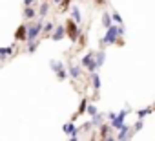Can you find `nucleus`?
<instances>
[{
  "mask_svg": "<svg viewBox=\"0 0 155 141\" xmlns=\"http://www.w3.org/2000/svg\"><path fill=\"white\" fill-rule=\"evenodd\" d=\"M117 28H119V24L115 26V24H111V26H108L106 28V35L102 37V46H111V44H115L117 42V39H119V31H117Z\"/></svg>",
  "mask_w": 155,
  "mask_h": 141,
  "instance_id": "obj_1",
  "label": "nucleus"
},
{
  "mask_svg": "<svg viewBox=\"0 0 155 141\" xmlns=\"http://www.w3.org/2000/svg\"><path fill=\"white\" fill-rule=\"evenodd\" d=\"M64 29H66V35H68L73 42H75L77 39H79V35H81V28H79V24H77L73 19H68V20H66Z\"/></svg>",
  "mask_w": 155,
  "mask_h": 141,
  "instance_id": "obj_2",
  "label": "nucleus"
},
{
  "mask_svg": "<svg viewBox=\"0 0 155 141\" xmlns=\"http://www.w3.org/2000/svg\"><path fill=\"white\" fill-rule=\"evenodd\" d=\"M42 19H38V22H33V24H29L28 26V35H26V42H29V40H35V39H38L40 37V33H42Z\"/></svg>",
  "mask_w": 155,
  "mask_h": 141,
  "instance_id": "obj_3",
  "label": "nucleus"
},
{
  "mask_svg": "<svg viewBox=\"0 0 155 141\" xmlns=\"http://www.w3.org/2000/svg\"><path fill=\"white\" fill-rule=\"evenodd\" d=\"M49 66H51V70L55 72V75H57L58 81H66L68 79V72H66L64 62H60V60H49Z\"/></svg>",
  "mask_w": 155,
  "mask_h": 141,
  "instance_id": "obj_4",
  "label": "nucleus"
},
{
  "mask_svg": "<svg viewBox=\"0 0 155 141\" xmlns=\"http://www.w3.org/2000/svg\"><path fill=\"white\" fill-rule=\"evenodd\" d=\"M81 66H82V68H88L90 72H97V64H95V60H93V51L86 53V55L81 59Z\"/></svg>",
  "mask_w": 155,
  "mask_h": 141,
  "instance_id": "obj_5",
  "label": "nucleus"
},
{
  "mask_svg": "<svg viewBox=\"0 0 155 141\" xmlns=\"http://www.w3.org/2000/svg\"><path fill=\"white\" fill-rule=\"evenodd\" d=\"M128 112H130V108H124L120 114H115V117L110 121V126L113 128V130H117L122 123H124V119H126V115H128Z\"/></svg>",
  "mask_w": 155,
  "mask_h": 141,
  "instance_id": "obj_6",
  "label": "nucleus"
},
{
  "mask_svg": "<svg viewBox=\"0 0 155 141\" xmlns=\"http://www.w3.org/2000/svg\"><path fill=\"white\" fill-rule=\"evenodd\" d=\"M49 37H51V40H53V42H60V40L66 37V29H64V26H53V29H51Z\"/></svg>",
  "mask_w": 155,
  "mask_h": 141,
  "instance_id": "obj_7",
  "label": "nucleus"
},
{
  "mask_svg": "<svg viewBox=\"0 0 155 141\" xmlns=\"http://www.w3.org/2000/svg\"><path fill=\"white\" fill-rule=\"evenodd\" d=\"M97 128H99V136H101L102 139H106V141H111V139H113V128H111L110 125H104V123H102V125H99Z\"/></svg>",
  "mask_w": 155,
  "mask_h": 141,
  "instance_id": "obj_8",
  "label": "nucleus"
},
{
  "mask_svg": "<svg viewBox=\"0 0 155 141\" xmlns=\"http://www.w3.org/2000/svg\"><path fill=\"white\" fill-rule=\"evenodd\" d=\"M68 77H71V79H81V75H82V66L81 64H68Z\"/></svg>",
  "mask_w": 155,
  "mask_h": 141,
  "instance_id": "obj_9",
  "label": "nucleus"
},
{
  "mask_svg": "<svg viewBox=\"0 0 155 141\" xmlns=\"http://www.w3.org/2000/svg\"><path fill=\"white\" fill-rule=\"evenodd\" d=\"M117 130H120V132H119V134L115 136V137H117L119 141H124V139H130V137L133 136V132H131V128H130L128 125H124V123H122V125H120V126H119Z\"/></svg>",
  "mask_w": 155,
  "mask_h": 141,
  "instance_id": "obj_10",
  "label": "nucleus"
},
{
  "mask_svg": "<svg viewBox=\"0 0 155 141\" xmlns=\"http://www.w3.org/2000/svg\"><path fill=\"white\" fill-rule=\"evenodd\" d=\"M26 35H28V26L22 24V26H18L17 31H15V40H18V42H26Z\"/></svg>",
  "mask_w": 155,
  "mask_h": 141,
  "instance_id": "obj_11",
  "label": "nucleus"
},
{
  "mask_svg": "<svg viewBox=\"0 0 155 141\" xmlns=\"http://www.w3.org/2000/svg\"><path fill=\"white\" fill-rule=\"evenodd\" d=\"M15 46H17V44L6 46V48H0V60H6V59H9V57L15 53Z\"/></svg>",
  "mask_w": 155,
  "mask_h": 141,
  "instance_id": "obj_12",
  "label": "nucleus"
},
{
  "mask_svg": "<svg viewBox=\"0 0 155 141\" xmlns=\"http://www.w3.org/2000/svg\"><path fill=\"white\" fill-rule=\"evenodd\" d=\"M37 17V9L33 6H24V19L26 20H33Z\"/></svg>",
  "mask_w": 155,
  "mask_h": 141,
  "instance_id": "obj_13",
  "label": "nucleus"
},
{
  "mask_svg": "<svg viewBox=\"0 0 155 141\" xmlns=\"http://www.w3.org/2000/svg\"><path fill=\"white\" fill-rule=\"evenodd\" d=\"M93 60H95V64H97V70L106 62V53L104 51H97V53H93Z\"/></svg>",
  "mask_w": 155,
  "mask_h": 141,
  "instance_id": "obj_14",
  "label": "nucleus"
},
{
  "mask_svg": "<svg viewBox=\"0 0 155 141\" xmlns=\"http://www.w3.org/2000/svg\"><path fill=\"white\" fill-rule=\"evenodd\" d=\"M71 19H73L77 24H79V26L82 24V13H81V9L77 8V6H73V8H71Z\"/></svg>",
  "mask_w": 155,
  "mask_h": 141,
  "instance_id": "obj_15",
  "label": "nucleus"
},
{
  "mask_svg": "<svg viewBox=\"0 0 155 141\" xmlns=\"http://www.w3.org/2000/svg\"><path fill=\"white\" fill-rule=\"evenodd\" d=\"M49 8H51V6H49V2H42V4H40V8H38V11H37V15H38L40 19H42V17H46V15H48V11H49Z\"/></svg>",
  "mask_w": 155,
  "mask_h": 141,
  "instance_id": "obj_16",
  "label": "nucleus"
},
{
  "mask_svg": "<svg viewBox=\"0 0 155 141\" xmlns=\"http://www.w3.org/2000/svg\"><path fill=\"white\" fill-rule=\"evenodd\" d=\"M90 74H91V83H93V88H95V90H101V84H102V83H101L99 74H97V72H90Z\"/></svg>",
  "mask_w": 155,
  "mask_h": 141,
  "instance_id": "obj_17",
  "label": "nucleus"
},
{
  "mask_svg": "<svg viewBox=\"0 0 155 141\" xmlns=\"http://www.w3.org/2000/svg\"><path fill=\"white\" fill-rule=\"evenodd\" d=\"M90 123H91V126H99V125H102V123H104V117L97 112V114H93V115H91V121H90Z\"/></svg>",
  "mask_w": 155,
  "mask_h": 141,
  "instance_id": "obj_18",
  "label": "nucleus"
},
{
  "mask_svg": "<svg viewBox=\"0 0 155 141\" xmlns=\"http://www.w3.org/2000/svg\"><path fill=\"white\" fill-rule=\"evenodd\" d=\"M38 44H40V37L35 39V40H29V42H28V51H29V53H35L37 48H38Z\"/></svg>",
  "mask_w": 155,
  "mask_h": 141,
  "instance_id": "obj_19",
  "label": "nucleus"
},
{
  "mask_svg": "<svg viewBox=\"0 0 155 141\" xmlns=\"http://www.w3.org/2000/svg\"><path fill=\"white\" fill-rule=\"evenodd\" d=\"M150 114H153V106H146V108L139 110V112H137V117H139V119H144V117L150 115Z\"/></svg>",
  "mask_w": 155,
  "mask_h": 141,
  "instance_id": "obj_20",
  "label": "nucleus"
},
{
  "mask_svg": "<svg viewBox=\"0 0 155 141\" xmlns=\"http://www.w3.org/2000/svg\"><path fill=\"white\" fill-rule=\"evenodd\" d=\"M86 106H88V99H82L79 105V110H77V115H84L86 114Z\"/></svg>",
  "mask_w": 155,
  "mask_h": 141,
  "instance_id": "obj_21",
  "label": "nucleus"
},
{
  "mask_svg": "<svg viewBox=\"0 0 155 141\" xmlns=\"http://www.w3.org/2000/svg\"><path fill=\"white\" fill-rule=\"evenodd\" d=\"M60 13H66L69 8H71V0H60Z\"/></svg>",
  "mask_w": 155,
  "mask_h": 141,
  "instance_id": "obj_22",
  "label": "nucleus"
},
{
  "mask_svg": "<svg viewBox=\"0 0 155 141\" xmlns=\"http://www.w3.org/2000/svg\"><path fill=\"white\" fill-rule=\"evenodd\" d=\"M101 20H102V26H104V28L111 26V17H110V13H108V11H106V13H102V19H101Z\"/></svg>",
  "mask_w": 155,
  "mask_h": 141,
  "instance_id": "obj_23",
  "label": "nucleus"
},
{
  "mask_svg": "<svg viewBox=\"0 0 155 141\" xmlns=\"http://www.w3.org/2000/svg\"><path fill=\"white\" fill-rule=\"evenodd\" d=\"M75 128H77V126L73 125V121H69V123H66V125L62 126V130H64V134H68V136H69V134H71V132H73Z\"/></svg>",
  "mask_w": 155,
  "mask_h": 141,
  "instance_id": "obj_24",
  "label": "nucleus"
},
{
  "mask_svg": "<svg viewBox=\"0 0 155 141\" xmlns=\"http://www.w3.org/2000/svg\"><path fill=\"white\" fill-rule=\"evenodd\" d=\"M51 29H53V22H46V24H42V33L49 35V33H51Z\"/></svg>",
  "mask_w": 155,
  "mask_h": 141,
  "instance_id": "obj_25",
  "label": "nucleus"
},
{
  "mask_svg": "<svg viewBox=\"0 0 155 141\" xmlns=\"http://www.w3.org/2000/svg\"><path fill=\"white\" fill-rule=\"evenodd\" d=\"M110 17H111V20H115L117 24H122V17L117 13V11H113V13H110Z\"/></svg>",
  "mask_w": 155,
  "mask_h": 141,
  "instance_id": "obj_26",
  "label": "nucleus"
},
{
  "mask_svg": "<svg viewBox=\"0 0 155 141\" xmlns=\"http://www.w3.org/2000/svg\"><path fill=\"white\" fill-rule=\"evenodd\" d=\"M139 130H142V119H139L135 125H133V128H131V132L135 134V132H139Z\"/></svg>",
  "mask_w": 155,
  "mask_h": 141,
  "instance_id": "obj_27",
  "label": "nucleus"
},
{
  "mask_svg": "<svg viewBox=\"0 0 155 141\" xmlns=\"http://www.w3.org/2000/svg\"><path fill=\"white\" fill-rule=\"evenodd\" d=\"M86 112H88L90 115H93V114H97V106H95V105H88V106H86Z\"/></svg>",
  "mask_w": 155,
  "mask_h": 141,
  "instance_id": "obj_28",
  "label": "nucleus"
},
{
  "mask_svg": "<svg viewBox=\"0 0 155 141\" xmlns=\"http://www.w3.org/2000/svg\"><path fill=\"white\" fill-rule=\"evenodd\" d=\"M37 0H24V6H33Z\"/></svg>",
  "mask_w": 155,
  "mask_h": 141,
  "instance_id": "obj_29",
  "label": "nucleus"
},
{
  "mask_svg": "<svg viewBox=\"0 0 155 141\" xmlns=\"http://www.w3.org/2000/svg\"><path fill=\"white\" fill-rule=\"evenodd\" d=\"M95 4H97V6H104V4H106V0H95Z\"/></svg>",
  "mask_w": 155,
  "mask_h": 141,
  "instance_id": "obj_30",
  "label": "nucleus"
},
{
  "mask_svg": "<svg viewBox=\"0 0 155 141\" xmlns=\"http://www.w3.org/2000/svg\"><path fill=\"white\" fill-rule=\"evenodd\" d=\"M53 4H57V6H58V4H60V0H53Z\"/></svg>",
  "mask_w": 155,
  "mask_h": 141,
  "instance_id": "obj_31",
  "label": "nucleus"
}]
</instances>
